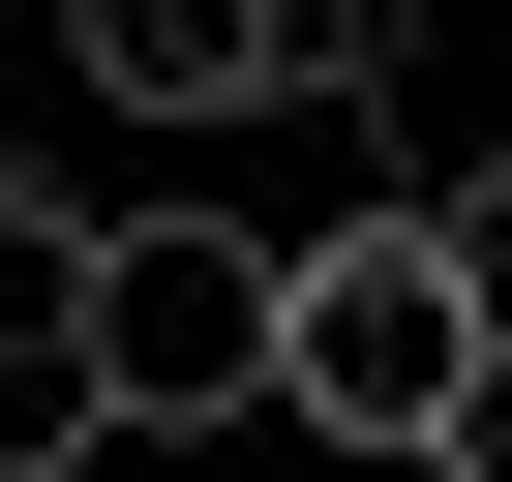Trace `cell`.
Wrapping results in <instances>:
<instances>
[{"label":"cell","mask_w":512,"mask_h":482,"mask_svg":"<svg viewBox=\"0 0 512 482\" xmlns=\"http://www.w3.org/2000/svg\"><path fill=\"white\" fill-rule=\"evenodd\" d=\"M31 362H61V452L272 422V211H31Z\"/></svg>","instance_id":"6da1fadb"},{"label":"cell","mask_w":512,"mask_h":482,"mask_svg":"<svg viewBox=\"0 0 512 482\" xmlns=\"http://www.w3.org/2000/svg\"><path fill=\"white\" fill-rule=\"evenodd\" d=\"M272 422H302L332 482H452V452L512 422V362H482V302H452L422 181H392V211H302V241H272Z\"/></svg>","instance_id":"7a4b0ae2"},{"label":"cell","mask_w":512,"mask_h":482,"mask_svg":"<svg viewBox=\"0 0 512 482\" xmlns=\"http://www.w3.org/2000/svg\"><path fill=\"white\" fill-rule=\"evenodd\" d=\"M61 61L181 151V121H302V61H272V0H61Z\"/></svg>","instance_id":"3957f363"},{"label":"cell","mask_w":512,"mask_h":482,"mask_svg":"<svg viewBox=\"0 0 512 482\" xmlns=\"http://www.w3.org/2000/svg\"><path fill=\"white\" fill-rule=\"evenodd\" d=\"M422 31H452V0H272V61H302V121H362V91L422 61Z\"/></svg>","instance_id":"277c9868"},{"label":"cell","mask_w":512,"mask_h":482,"mask_svg":"<svg viewBox=\"0 0 512 482\" xmlns=\"http://www.w3.org/2000/svg\"><path fill=\"white\" fill-rule=\"evenodd\" d=\"M422 241H452V302H482V362H512V151H452V181H422Z\"/></svg>","instance_id":"5b68a950"},{"label":"cell","mask_w":512,"mask_h":482,"mask_svg":"<svg viewBox=\"0 0 512 482\" xmlns=\"http://www.w3.org/2000/svg\"><path fill=\"white\" fill-rule=\"evenodd\" d=\"M0 452H61V362H31V332H0Z\"/></svg>","instance_id":"8992f818"},{"label":"cell","mask_w":512,"mask_h":482,"mask_svg":"<svg viewBox=\"0 0 512 482\" xmlns=\"http://www.w3.org/2000/svg\"><path fill=\"white\" fill-rule=\"evenodd\" d=\"M0 211H31V91H0Z\"/></svg>","instance_id":"52a82bcc"},{"label":"cell","mask_w":512,"mask_h":482,"mask_svg":"<svg viewBox=\"0 0 512 482\" xmlns=\"http://www.w3.org/2000/svg\"><path fill=\"white\" fill-rule=\"evenodd\" d=\"M0 482H91V452H0Z\"/></svg>","instance_id":"ba28073f"},{"label":"cell","mask_w":512,"mask_h":482,"mask_svg":"<svg viewBox=\"0 0 512 482\" xmlns=\"http://www.w3.org/2000/svg\"><path fill=\"white\" fill-rule=\"evenodd\" d=\"M452 482H512V422H482V452H452Z\"/></svg>","instance_id":"9c48e42d"}]
</instances>
